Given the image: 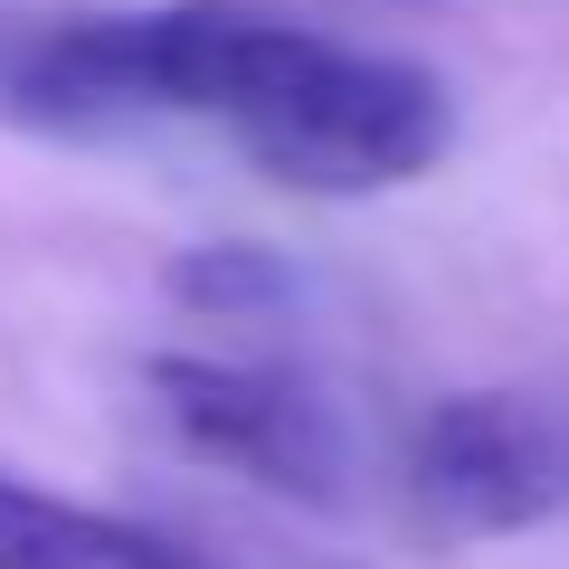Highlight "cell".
<instances>
[{
	"instance_id": "cell-1",
	"label": "cell",
	"mask_w": 569,
	"mask_h": 569,
	"mask_svg": "<svg viewBox=\"0 0 569 569\" xmlns=\"http://www.w3.org/2000/svg\"><path fill=\"white\" fill-rule=\"evenodd\" d=\"M447 142H456V96L437 67L323 39L305 86L266 123H247L238 152L305 200H380V190H408Z\"/></svg>"
},
{
	"instance_id": "cell-2",
	"label": "cell",
	"mask_w": 569,
	"mask_h": 569,
	"mask_svg": "<svg viewBox=\"0 0 569 569\" xmlns=\"http://www.w3.org/2000/svg\"><path fill=\"white\" fill-rule=\"evenodd\" d=\"M408 512L427 541H512L569 512V408L541 389H456L408 437Z\"/></svg>"
},
{
	"instance_id": "cell-3",
	"label": "cell",
	"mask_w": 569,
	"mask_h": 569,
	"mask_svg": "<svg viewBox=\"0 0 569 569\" xmlns=\"http://www.w3.org/2000/svg\"><path fill=\"white\" fill-rule=\"evenodd\" d=\"M142 380L190 456L284 493V503H342L351 493V437L313 380L266 361H209V351H162Z\"/></svg>"
},
{
	"instance_id": "cell-4",
	"label": "cell",
	"mask_w": 569,
	"mask_h": 569,
	"mask_svg": "<svg viewBox=\"0 0 569 569\" xmlns=\"http://www.w3.org/2000/svg\"><path fill=\"white\" fill-rule=\"evenodd\" d=\"M0 569H209V550L0 475Z\"/></svg>"
},
{
	"instance_id": "cell-5",
	"label": "cell",
	"mask_w": 569,
	"mask_h": 569,
	"mask_svg": "<svg viewBox=\"0 0 569 569\" xmlns=\"http://www.w3.org/2000/svg\"><path fill=\"white\" fill-rule=\"evenodd\" d=\"M0 123H20V133H86L67 20L10 10V0H0Z\"/></svg>"
},
{
	"instance_id": "cell-6",
	"label": "cell",
	"mask_w": 569,
	"mask_h": 569,
	"mask_svg": "<svg viewBox=\"0 0 569 569\" xmlns=\"http://www.w3.org/2000/svg\"><path fill=\"white\" fill-rule=\"evenodd\" d=\"M171 295L209 323H266L276 305H295V266L276 247H247V238H219V247H181L171 257Z\"/></svg>"
}]
</instances>
